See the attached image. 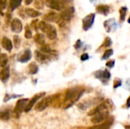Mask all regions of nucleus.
Listing matches in <instances>:
<instances>
[{"instance_id": "f257e3e1", "label": "nucleus", "mask_w": 130, "mask_h": 129, "mask_svg": "<svg viewBox=\"0 0 130 129\" xmlns=\"http://www.w3.org/2000/svg\"><path fill=\"white\" fill-rule=\"evenodd\" d=\"M110 104L108 101H105L101 103L93 112V117L91 118V122L93 123L98 124L104 121L110 113Z\"/></svg>"}, {"instance_id": "f03ea898", "label": "nucleus", "mask_w": 130, "mask_h": 129, "mask_svg": "<svg viewBox=\"0 0 130 129\" xmlns=\"http://www.w3.org/2000/svg\"><path fill=\"white\" fill-rule=\"evenodd\" d=\"M37 27L41 31L46 33V36L50 40H54L56 37L57 33H56V30L54 26L48 24L46 21H40L38 23Z\"/></svg>"}, {"instance_id": "7ed1b4c3", "label": "nucleus", "mask_w": 130, "mask_h": 129, "mask_svg": "<svg viewBox=\"0 0 130 129\" xmlns=\"http://www.w3.org/2000/svg\"><path fill=\"white\" fill-rule=\"evenodd\" d=\"M82 94V91L78 90V88H71L68 90L66 92L65 101L70 103L72 105L80 98Z\"/></svg>"}, {"instance_id": "20e7f679", "label": "nucleus", "mask_w": 130, "mask_h": 129, "mask_svg": "<svg viewBox=\"0 0 130 129\" xmlns=\"http://www.w3.org/2000/svg\"><path fill=\"white\" fill-rule=\"evenodd\" d=\"M53 96H49V97H43L37 105L36 106V109L37 111H43L46 108H47L53 102Z\"/></svg>"}, {"instance_id": "39448f33", "label": "nucleus", "mask_w": 130, "mask_h": 129, "mask_svg": "<svg viewBox=\"0 0 130 129\" xmlns=\"http://www.w3.org/2000/svg\"><path fill=\"white\" fill-rule=\"evenodd\" d=\"M28 102V100L27 99H21L19 100L17 103H16V106H15V108H14V113L17 115V116H19L21 112L23 110H24L26 106H27V103Z\"/></svg>"}, {"instance_id": "423d86ee", "label": "nucleus", "mask_w": 130, "mask_h": 129, "mask_svg": "<svg viewBox=\"0 0 130 129\" xmlns=\"http://www.w3.org/2000/svg\"><path fill=\"white\" fill-rule=\"evenodd\" d=\"M94 17H95V14L91 13L88 15H87L82 21L83 22V28L85 30H88L91 26L92 24H94Z\"/></svg>"}, {"instance_id": "0eeeda50", "label": "nucleus", "mask_w": 130, "mask_h": 129, "mask_svg": "<svg viewBox=\"0 0 130 129\" xmlns=\"http://www.w3.org/2000/svg\"><path fill=\"white\" fill-rule=\"evenodd\" d=\"M44 5H46L50 8L57 11H60L64 8L59 0H46L44 2Z\"/></svg>"}, {"instance_id": "6e6552de", "label": "nucleus", "mask_w": 130, "mask_h": 129, "mask_svg": "<svg viewBox=\"0 0 130 129\" xmlns=\"http://www.w3.org/2000/svg\"><path fill=\"white\" fill-rule=\"evenodd\" d=\"M44 95H45L44 93H41V94H36L35 96H34L33 98H32L30 101L27 102V106H26V107H25V109H24V111H25L26 113L29 112V111L32 109V107L34 106V105L37 103V101L39 99H40L41 97H43Z\"/></svg>"}, {"instance_id": "1a4fd4ad", "label": "nucleus", "mask_w": 130, "mask_h": 129, "mask_svg": "<svg viewBox=\"0 0 130 129\" xmlns=\"http://www.w3.org/2000/svg\"><path fill=\"white\" fill-rule=\"evenodd\" d=\"M11 30L14 33H18L21 32L23 26L21 20H19L18 18H14L11 23Z\"/></svg>"}, {"instance_id": "9d476101", "label": "nucleus", "mask_w": 130, "mask_h": 129, "mask_svg": "<svg viewBox=\"0 0 130 129\" xmlns=\"http://www.w3.org/2000/svg\"><path fill=\"white\" fill-rule=\"evenodd\" d=\"M31 52L30 49H25L18 58V60L20 62H22V63H24V62H27V61H29L31 58Z\"/></svg>"}, {"instance_id": "9b49d317", "label": "nucleus", "mask_w": 130, "mask_h": 129, "mask_svg": "<svg viewBox=\"0 0 130 129\" xmlns=\"http://www.w3.org/2000/svg\"><path fill=\"white\" fill-rule=\"evenodd\" d=\"M73 12H74V8H72V7L65 9L64 11H62V13L60 14L61 18L64 21H69L72 17Z\"/></svg>"}, {"instance_id": "f8f14e48", "label": "nucleus", "mask_w": 130, "mask_h": 129, "mask_svg": "<svg viewBox=\"0 0 130 129\" xmlns=\"http://www.w3.org/2000/svg\"><path fill=\"white\" fill-rule=\"evenodd\" d=\"M10 76V68L8 66H5L0 71V80L2 82H6Z\"/></svg>"}, {"instance_id": "ddd939ff", "label": "nucleus", "mask_w": 130, "mask_h": 129, "mask_svg": "<svg viewBox=\"0 0 130 129\" xmlns=\"http://www.w3.org/2000/svg\"><path fill=\"white\" fill-rule=\"evenodd\" d=\"M2 47H3L5 50H7V51H8V52H11V49H12V47H13L11 41L8 37H6V36H4V37L2 38Z\"/></svg>"}, {"instance_id": "4468645a", "label": "nucleus", "mask_w": 130, "mask_h": 129, "mask_svg": "<svg viewBox=\"0 0 130 129\" xmlns=\"http://www.w3.org/2000/svg\"><path fill=\"white\" fill-rule=\"evenodd\" d=\"M44 19H45L46 22L48 21V22H56V23H57V21H59V17H58L57 14L55 13V12L48 13L46 15H45Z\"/></svg>"}, {"instance_id": "2eb2a0df", "label": "nucleus", "mask_w": 130, "mask_h": 129, "mask_svg": "<svg viewBox=\"0 0 130 129\" xmlns=\"http://www.w3.org/2000/svg\"><path fill=\"white\" fill-rule=\"evenodd\" d=\"M34 40L37 44H40L41 46L45 44V36L42 33H37L34 36Z\"/></svg>"}, {"instance_id": "dca6fc26", "label": "nucleus", "mask_w": 130, "mask_h": 129, "mask_svg": "<svg viewBox=\"0 0 130 129\" xmlns=\"http://www.w3.org/2000/svg\"><path fill=\"white\" fill-rule=\"evenodd\" d=\"M35 58L37 61H40V62H45L46 60H47L49 59V56H46V54L41 52H39V51H36L35 52Z\"/></svg>"}, {"instance_id": "f3484780", "label": "nucleus", "mask_w": 130, "mask_h": 129, "mask_svg": "<svg viewBox=\"0 0 130 129\" xmlns=\"http://www.w3.org/2000/svg\"><path fill=\"white\" fill-rule=\"evenodd\" d=\"M111 124H113V121H107V122H104L103 124H100L98 125L91 127L89 129H110Z\"/></svg>"}, {"instance_id": "a211bd4d", "label": "nucleus", "mask_w": 130, "mask_h": 129, "mask_svg": "<svg viewBox=\"0 0 130 129\" xmlns=\"http://www.w3.org/2000/svg\"><path fill=\"white\" fill-rule=\"evenodd\" d=\"M22 0H10L9 1V8L11 11L14 10L15 8H18L21 4Z\"/></svg>"}, {"instance_id": "6ab92c4d", "label": "nucleus", "mask_w": 130, "mask_h": 129, "mask_svg": "<svg viewBox=\"0 0 130 129\" xmlns=\"http://www.w3.org/2000/svg\"><path fill=\"white\" fill-rule=\"evenodd\" d=\"M97 11L100 14H102L104 15H107L109 11H110V8L107 5H99L97 7Z\"/></svg>"}, {"instance_id": "aec40b11", "label": "nucleus", "mask_w": 130, "mask_h": 129, "mask_svg": "<svg viewBox=\"0 0 130 129\" xmlns=\"http://www.w3.org/2000/svg\"><path fill=\"white\" fill-rule=\"evenodd\" d=\"M25 13L30 17H37L40 14V13L39 11H37L36 10H34L32 8H26L25 9Z\"/></svg>"}, {"instance_id": "412c9836", "label": "nucleus", "mask_w": 130, "mask_h": 129, "mask_svg": "<svg viewBox=\"0 0 130 129\" xmlns=\"http://www.w3.org/2000/svg\"><path fill=\"white\" fill-rule=\"evenodd\" d=\"M28 71L30 75H34L38 71V67L35 62H31L28 66Z\"/></svg>"}, {"instance_id": "4be33fe9", "label": "nucleus", "mask_w": 130, "mask_h": 129, "mask_svg": "<svg viewBox=\"0 0 130 129\" xmlns=\"http://www.w3.org/2000/svg\"><path fill=\"white\" fill-rule=\"evenodd\" d=\"M99 75H95L98 78H104V79H108L110 77V74L108 71L105 70V71H98Z\"/></svg>"}, {"instance_id": "5701e85b", "label": "nucleus", "mask_w": 130, "mask_h": 129, "mask_svg": "<svg viewBox=\"0 0 130 129\" xmlns=\"http://www.w3.org/2000/svg\"><path fill=\"white\" fill-rule=\"evenodd\" d=\"M8 63V56L6 54H2L0 56V67L5 68Z\"/></svg>"}, {"instance_id": "b1692460", "label": "nucleus", "mask_w": 130, "mask_h": 129, "mask_svg": "<svg viewBox=\"0 0 130 129\" xmlns=\"http://www.w3.org/2000/svg\"><path fill=\"white\" fill-rule=\"evenodd\" d=\"M44 6V1L43 0H35L34 2V7L37 9H42Z\"/></svg>"}, {"instance_id": "393cba45", "label": "nucleus", "mask_w": 130, "mask_h": 129, "mask_svg": "<svg viewBox=\"0 0 130 129\" xmlns=\"http://www.w3.org/2000/svg\"><path fill=\"white\" fill-rule=\"evenodd\" d=\"M40 51L41 52L44 53V54H46V53H50L51 52V49L50 47L48 46V45H43L40 48Z\"/></svg>"}, {"instance_id": "a878e982", "label": "nucleus", "mask_w": 130, "mask_h": 129, "mask_svg": "<svg viewBox=\"0 0 130 129\" xmlns=\"http://www.w3.org/2000/svg\"><path fill=\"white\" fill-rule=\"evenodd\" d=\"M113 49H107V50H106V52L104 53L102 59H107L108 58H110V57L113 55Z\"/></svg>"}, {"instance_id": "bb28decb", "label": "nucleus", "mask_w": 130, "mask_h": 129, "mask_svg": "<svg viewBox=\"0 0 130 129\" xmlns=\"http://www.w3.org/2000/svg\"><path fill=\"white\" fill-rule=\"evenodd\" d=\"M126 11H127V8L126 7H123L120 8V19L122 21L125 20L126 17Z\"/></svg>"}, {"instance_id": "cd10ccee", "label": "nucleus", "mask_w": 130, "mask_h": 129, "mask_svg": "<svg viewBox=\"0 0 130 129\" xmlns=\"http://www.w3.org/2000/svg\"><path fill=\"white\" fill-rule=\"evenodd\" d=\"M13 40H14V46L16 48H18L21 45V40L19 38L18 36L15 35L13 36Z\"/></svg>"}, {"instance_id": "c85d7f7f", "label": "nucleus", "mask_w": 130, "mask_h": 129, "mask_svg": "<svg viewBox=\"0 0 130 129\" xmlns=\"http://www.w3.org/2000/svg\"><path fill=\"white\" fill-rule=\"evenodd\" d=\"M9 119V113L8 111H4L0 113V119L8 120Z\"/></svg>"}, {"instance_id": "c756f323", "label": "nucleus", "mask_w": 130, "mask_h": 129, "mask_svg": "<svg viewBox=\"0 0 130 129\" xmlns=\"http://www.w3.org/2000/svg\"><path fill=\"white\" fill-rule=\"evenodd\" d=\"M24 36H25V38H27V39L32 38V33H31V30L29 29V27L28 26H26V30H25Z\"/></svg>"}, {"instance_id": "7c9ffc66", "label": "nucleus", "mask_w": 130, "mask_h": 129, "mask_svg": "<svg viewBox=\"0 0 130 129\" xmlns=\"http://www.w3.org/2000/svg\"><path fill=\"white\" fill-rule=\"evenodd\" d=\"M6 4H7L6 0H0V11H2V10L5 8Z\"/></svg>"}, {"instance_id": "2f4dec72", "label": "nucleus", "mask_w": 130, "mask_h": 129, "mask_svg": "<svg viewBox=\"0 0 130 129\" xmlns=\"http://www.w3.org/2000/svg\"><path fill=\"white\" fill-rule=\"evenodd\" d=\"M112 43V41L110 40V37H107L106 40H105V42H104V46L105 47H107V46H110Z\"/></svg>"}, {"instance_id": "473e14b6", "label": "nucleus", "mask_w": 130, "mask_h": 129, "mask_svg": "<svg viewBox=\"0 0 130 129\" xmlns=\"http://www.w3.org/2000/svg\"><path fill=\"white\" fill-rule=\"evenodd\" d=\"M59 1L60 2V3L62 5L63 7H65L66 5H67V4H69V2H72V0H59Z\"/></svg>"}, {"instance_id": "72a5a7b5", "label": "nucleus", "mask_w": 130, "mask_h": 129, "mask_svg": "<svg viewBox=\"0 0 130 129\" xmlns=\"http://www.w3.org/2000/svg\"><path fill=\"white\" fill-rule=\"evenodd\" d=\"M88 55L87 54V53H85V54H83V55H82V56H81V60L82 61H86L87 59H88Z\"/></svg>"}, {"instance_id": "f704fd0d", "label": "nucleus", "mask_w": 130, "mask_h": 129, "mask_svg": "<svg viewBox=\"0 0 130 129\" xmlns=\"http://www.w3.org/2000/svg\"><path fill=\"white\" fill-rule=\"evenodd\" d=\"M106 65H107V67H109V68H113V65H114V60L108 62L106 64Z\"/></svg>"}, {"instance_id": "c9c22d12", "label": "nucleus", "mask_w": 130, "mask_h": 129, "mask_svg": "<svg viewBox=\"0 0 130 129\" xmlns=\"http://www.w3.org/2000/svg\"><path fill=\"white\" fill-rule=\"evenodd\" d=\"M82 46L81 40H78L76 42L75 45V49H78V48H80V46Z\"/></svg>"}, {"instance_id": "e433bc0d", "label": "nucleus", "mask_w": 130, "mask_h": 129, "mask_svg": "<svg viewBox=\"0 0 130 129\" xmlns=\"http://www.w3.org/2000/svg\"><path fill=\"white\" fill-rule=\"evenodd\" d=\"M37 20H35V21H32V23H31V26H32V27H34L35 30H37V28H36V24H37Z\"/></svg>"}, {"instance_id": "4c0bfd02", "label": "nucleus", "mask_w": 130, "mask_h": 129, "mask_svg": "<svg viewBox=\"0 0 130 129\" xmlns=\"http://www.w3.org/2000/svg\"><path fill=\"white\" fill-rule=\"evenodd\" d=\"M32 2H33V0H25V5H28L31 4Z\"/></svg>"}, {"instance_id": "58836bf2", "label": "nucleus", "mask_w": 130, "mask_h": 129, "mask_svg": "<svg viewBox=\"0 0 130 129\" xmlns=\"http://www.w3.org/2000/svg\"><path fill=\"white\" fill-rule=\"evenodd\" d=\"M127 107L128 108L129 107V98H128V100H127Z\"/></svg>"}, {"instance_id": "ea45409f", "label": "nucleus", "mask_w": 130, "mask_h": 129, "mask_svg": "<svg viewBox=\"0 0 130 129\" xmlns=\"http://www.w3.org/2000/svg\"><path fill=\"white\" fill-rule=\"evenodd\" d=\"M0 24H1V21H0Z\"/></svg>"}]
</instances>
